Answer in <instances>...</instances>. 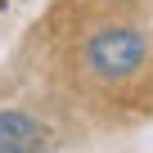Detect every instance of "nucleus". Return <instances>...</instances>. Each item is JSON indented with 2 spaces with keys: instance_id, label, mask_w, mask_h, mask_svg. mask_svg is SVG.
<instances>
[{
  "instance_id": "f257e3e1",
  "label": "nucleus",
  "mask_w": 153,
  "mask_h": 153,
  "mask_svg": "<svg viewBox=\"0 0 153 153\" xmlns=\"http://www.w3.org/2000/svg\"><path fill=\"white\" fill-rule=\"evenodd\" d=\"M149 59V32L131 27V23H99L86 32L81 50H76V63L90 81L99 86H122L144 68Z\"/></svg>"
},
{
  "instance_id": "f03ea898",
  "label": "nucleus",
  "mask_w": 153,
  "mask_h": 153,
  "mask_svg": "<svg viewBox=\"0 0 153 153\" xmlns=\"http://www.w3.org/2000/svg\"><path fill=\"white\" fill-rule=\"evenodd\" d=\"M45 126L23 108H0V153H41Z\"/></svg>"
},
{
  "instance_id": "7ed1b4c3",
  "label": "nucleus",
  "mask_w": 153,
  "mask_h": 153,
  "mask_svg": "<svg viewBox=\"0 0 153 153\" xmlns=\"http://www.w3.org/2000/svg\"><path fill=\"white\" fill-rule=\"evenodd\" d=\"M104 5H122V0H104Z\"/></svg>"
}]
</instances>
